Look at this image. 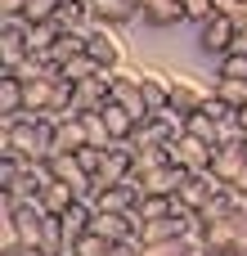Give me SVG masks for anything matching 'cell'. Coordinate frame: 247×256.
Segmentation results:
<instances>
[{"label":"cell","mask_w":247,"mask_h":256,"mask_svg":"<svg viewBox=\"0 0 247 256\" xmlns=\"http://www.w3.org/2000/svg\"><path fill=\"white\" fill-rule=\"evenodd\" d=\"M184 176H189V171H180L176 162H162V166L135 176V189H140V194H153V198H176L180 184H184Z\"/></svg>","instance_id":"obj_5"},{"label":"cell","mask_w":247,"mask_h":256,"mask_svg":"<svg viewBox=\"0 0 247 256\" xmlns=\"http://www.w3.org/2000/svg\"><path fill=\"white\" fill-rule=\"evenodd\" d=\"M243 166H247V144H243V140L220 144L216 158H212V171H216V180H225V184H234V180L243 176Z\"/></svg>","instance_id":"obj_10"},{"label":"cell","mask_w":247,"mask_h":256,"mask_svg":"<svg viewBox=\"0 0 247 256\" xmlns=\"http://www.w3.org/2000/svg\"><path fill=\"white\" fill-rule=\"evenodd\" d=\"M86 54H90L104 72H117V68L126 63V45H122L117 27H104V22H90V32H86Z\"/></svg>","instance_id":"obj_2"},{"label":"cell","mask_w":247,"mask_h":256,"mask_svg":"<svg viewBox=\"0 0 247 256\" xmlns=\"http://www.w3.org/2000/svg\"><path fill=\"white\" fill-rule=\"evenodd\" d=\"M166 158H171L180 171H212V158H216V148H212L207 140H198V135L180 130V135L166 144Z\"/></svg>","instance_id":"obj_3"},{"label":"cell","mask_w":247,"mask_h":256,"mask_svg":"<svg viewBox=\"0 0 247 256\" xmlns=\"http://www.w3.org/2000/svg\"><path fill=\"white\" fill-rule=\"evenodd\" d=\"M90 4H94V22H104V27H126L135 18H144L140 0H90Z\"/></svg>","instance_id":"obj_11"},{"label":"cell","mask_w":247,"mask_h":256,"mask_svg":"<svg viewBox=\"0 0 247 256\" xmlns=\"http://www.w3.org/2000/svg\"><path fill=\"white\" fill-rule=\"evenodd\" d=\"M9 117H22V76L0 72V122Z\"/></svg>","instance_id":"obj_18"},{"label":"cell","mask_w":247,"mask_h":256,"mask_svg":"<svg viewBox=\"0 0 247 256\" xmlns=\"http://www.w3.org/2000/svg\"><path fill=\"white\" fill-rule=\"evenodd\" d=\"M76 202H81V198H76V189H72V184H63V180H54V176H50V184L40 189V207H45L50 216H63V212H68V207H76Z\"/></svg>","instance_id":"obj_15"},{"label":"cell","mask_w":247,"mask_h":256,"mask_svg":"<svg viewBox=\"0 0 247 256\" xmlns=\"http://www.w3.org/2000/svg\"><path fill=\"white\" fill-rule=\"evenodd\" d=\"M212 94H216L220 104H230L234 112H247V81H238V76H216Z\"/></svg>","instance_id":"obj_19"},{"label":"cell","mask_w":247,"mask_h":256,"mask_svg":"<svg viewBox=\"0 0 247 256\" xmlns=\"http://www.w3.org/2000/svg\"><path fill=\"white\" fill-rule=\"evenodd\" d=\"M234 40H238V22H234L230 14H220V9H216L212 18H202V22H198V45H202L207 54H216V58H220V54H230V50H234Z\"/></svg>","instance_id":"obj_4"},{"label":"cell","mask_w":247,"mask_h":256,"mask_svg":"<svg viewBox=\"0 0 247 256\" xmlns=\"http://www.w3.org/2000/svg\"><path fill=\"white\" fill-rule=\"evenodd\" d=\"M58 72H63V76H68L72 86H76V81H90V76H94V72H104V68H99V63H94L90 54H72V58H68V63L58 68Z\"/></svg>","instance_id":"obj_22"},{"label":"cell","mask_w":247,"mask_h":256,"mask_svg":"<svg viewBox=\"0 0 247 256\" xmlns=\"http://www.w3.org/2000/svg\"><path fill=\"white\" fill-rule=\"evenodd\" d=\"M58 36H63L58 22H27V50H32V54H50Z\"/></svg>","instance_id":"obj_21"},{"label":"cell","mask_w":247,"mask_h":256,"mask_svg":"<svg viewBox=\"0 0 247 256\" xmlns=\"http://www.w3.org/2000/svg\"><path fill=\"white\" fill-rule=\"evenodd\" d=\"M22 158V162H50L54 158V122L40 112H22L0 122V158Z\"/></svg>","instance_id":"obj_1"},{"label":"cell","mask_w":247,"mask_h":256,"mask_svg":"<svg viewBox=\"0 0 247 256\" xmlns=\"http://www.w3.org/2000/svg\"><path fill=\"white\" fill-rule=\"evenodd\" d=\"M220 184H225V180H216V171H189L184 184H180V194H176V207H184V212H202L207 198H212Z\"/></svg>","instance_id":"obj_6"},{"label":"cell","mask_w":247,"mask_h":256,"mask_svg":"<svg viewBox=\"0 0 247 256\" xmlns=\"http://www.w3.org/2000/svg\"><path fill=\"white\" fill-rule=\"evenodd\" d=\"M54 22H58L63 32H86V27L94 22V4H90V0H63Z\"/></svg>","instance_id":"obj_17"},{"label":"cell","mask_w":247,"mask_h":256,"mask_svg":"<svg viewBox=\"0 0 247 256\" xmlns=\"http://www.w3.org/2000/svg\"><path fill=\"white\" fill-rule=\"evenodd\" d=\"M112 99V72H94L90 81L72 86V112H94Z\"/></svg>","instance_id":"obj_7"},{"label":"cell","mask_w":247,"mask_h":256,"mask_svg":"<svg viewBox=\"0 0 247 256\" xmlns=\"http://www.w3.org/2000/svg\"><path fill=\"white\" fill-rule=\"evenodd\" d=\"M90 207H94V212H135V207H140V189H135V180H126V184H104V189H94Z\"/></svg>","instance_id":"obj_9"},{"label":"cell","mask_w":247,"mask_h":256,"mask_svg":"<svg viewBox=\"0 0 247 256\" xmlns=\"http://www.w3.org/2000/svg\"><path fill=\"white\" fill-rule=\"evenodd\" d=\"M140 90H144V99H148V112L171 108V76H162V72H140Z\"/></svg>","instance_id":"obj_14"},{"label":"cell","mask_w":247,"mask_h":256,"mask_svg":"<svg viewBox=\"0 0 247 256\" xmlns=\"http://www.w3.org/2000/svg\"><path fill=\"white\" fill-rule=\"evenodd\" d=\"M212 4H216V9H220V14H234V9H238V4H243V0H212Z\"/></svg>","instance_id":"obj_27"},{"label":"cell","mask_w":247,"mask_h":256,"mask_svg":"<svg viewBox=\"0 0 247 256\" xmlns=\"http://www.w3.org/2000/svg\"><path fill=\"white\" fill-rule=\"evenodd\" d=\"M58 4H63V0H27L22 18H27V22H54V18H58Z\"/></svg>","instance_id":"obj_24"},{"label":"cell","mask_w":247,"mask_h":256,"mask_svg":"<svg viewBox=\"0 0 247 256\" xmlns=\"http://www.w3.org/2000/svg\"><path fill=\"white\" fill-rule=\"evenodd\" d=\"M144 22L148 27H180V22H189V14L180 0H153V4H144Z\"/></svg>","instance_id":"obj_16"},{"label":"cell","mask_w":247,"mask_h":256,"mask_svg":"<svg viewBox=\"0 0 247 256\" xmlns=\"http://www.w3.org/2000/svg\"><path fill=\"white\" fill-rule=\"evenodd\" d=\"M81 126H86V144H94V148H112L117 140H112V130H108V117H104V108H94V112H81Z\"/></svg>","instance_id":"obj_20"},{"label":"cell","mask_w":247,"mask_h":256,"mask_svg":"<svg viewBox=\"0 0 247 256\" xmlns=\"http://www.w3.org/2000/svg\"><path fill=\"white\" fill-rule=\"evenodd\" d=\"M216 76H238V81H247V54H220V63H216Z\"/></svg>","instance_id":"obj_25"},{"label":"cell","mask_w":247,"mask_h":256,"mask_svg":"<svg viewBox=\"0 0 247 256\" xmlns=\"http://www.w3.org/2000/svg\"><path fill=\"white\" fill-rule=\"evenodd\" d=\"M243 140H247V135H243Z\"/></svg>","instance_id":"obj_29"},{"label":"cell","mask_w":247,"mask_h":256,"mask_svg":"<svg viewBox=\"0 0 247 256\" xmlns=\"http://www.w3.org/2000/svg\"><path fill=\"white\" fill-rule=\"evenodd\" d=\"M112 104L130 108L140 122H148V117H153V112H148V99H144V90H140V72H126V68H117V72H112Z\"/></svg>","instance_id":"obj_8"},{"label":"cell","mask_w":247,"mask_h":256,"mask_svg":"<svg viewBox=\"0 0 247 256\" xmlns=\"http://www.w3.org/2000/svg\"><path fill=\"white\" fill-rule=\"evenodd\" d=\"M212 256H247V248H216Z\"/></svg>","instance_id":"obj_28"},{"label":"cell","mask_w":247,"mask_h":256,"mask_svg":"<svg viewBox=\"0 0 247 256\" xmlns=\"http://www.w3.org/2000/svg\"><path fill=\"white\" fill-rule=\"evenodd\" d=\"M112 248H117V243H108L104 234H94V230H90V234H81V238H76V248H72L68 256H108Z\"/></svg>","instance_id":"obj_23"},{"label":"cell","mask_w":247,"mask_h":256,"mask_svg":"<svg viewBox=\"0 0 247 256\" xmlns=\"http://www.w3.org/2000/svg\"><path fill=\"white\" fill-rule=\"evenodd\" d=\"M180 4H184V14H189V22H194V27H198L202 18H212V14H216V4H212V0H180Z\"/></svg>","instance_id":"obj_26"},{"label":"cell","mask_w":247,"mask_h":256,"mask_svg":"<svg viewBox=\"0 0 247 256\" xmlns=\"http://www.w3.org/2000/svg\"><path fill=\"white\" fill-rule=\"evenodd\" d=\"M207 94H212V90L194 86L189 76H171V108H176V112H184V117H189V112H198V108L207 104Z\"/></svg>","instance_id":"obj_12"},{"label":"cell","mask_w":247,"mask_h":256,"mask_svg":"<svg viewBox=\"0 0 247 256\" xmlns=\"http://www.w3.org/2000/svg\"><path fill=\"white\" fill-rule=\"evenodd\" d=\"M86 148V126H81V112H68L54 122V153H76Z\"/></svg>","instance_id":"obj_13"}]
</instances>
